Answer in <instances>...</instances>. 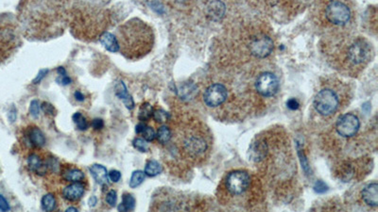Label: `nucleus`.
<instances>
[{
  "label": "nucleus",
  "instance_id": "1",
  "mask_svg": "<svg viewBox=\"0 0 378 212\" xmlns=\"http://www.w3.org/2000/svg\"><path fill=\"white\" fill-rule=\"evenodd\" d=\"M116 36L121 55L129 60L143 59L154 46V29L139 18H132L120 25Z\"/></svg>",
  "mask_w": 378,
  "mask_h": 212
},
{
  "label": "nucleus",
  "instance_id": "2",
  "mask_svg": "<svg viewBox=\"0 0 378 212\" xmlns=\"http://www.w3.org/2000/svg\"><path fill=\"white\" fill-rule=\"evenodd\" d=\"M206 136L198 130H188L180 138V147L190 159H200L208 150Z\"/></svg>",
  "mask_w": 378,
  "mask_h": 212
},
{
  "label": "nucleus",
  "instance_id": "3",
  "mask_svg": "<svg viewBox=\"0 0 378 212\" xmlns=\"http://www.w3.org/2000/svg\"><path fill=\"white\" fill-rule=\"evenodd\" d=\"M316 111L322 116L334 114L340 107L338 94L331 89H322L318 92L313 102Z\"/></svg>",
  "mask_w": 378,
  "mask_h": 212
},
{
  "label": "nucleus",
  "instance_id": "4",
  "mask_svg": "<svg viewBox=\"0 0 378 212\" xmlns=\"http://www.w3.org/2000/svg\"><path fill=\"white\" fill-rule=\"evenodd\" d=\"M327 21L333 25H346L351 18V10L342 0H332L326 7Z\"/></svg>",
  "mask_w": 378,
  "mask_h": 212
},
{
  "label": "nucleus",
  "instance_id": "5",
  "mask_svg": "<svg viewBox=\"0 0 378 212\" xmlns=\"http://www.w3.org/2000/svg\"><path fill=\"white\" fill-rule=\"evenodd\" d=\"M372 55V47L369 42L363 38H358L348 46L347 59L352 65H362L369 61Z\"/></svg>",
  "mask_w": 378,
  "mask_h": 212
},
{
  "label": "nucleus",
  "instance_id": "6",
  "mask_svg": "<svg viewBox=\"0 0 378 212\" xmlns=\"http://www.w3.org/2000/svg\"><path fill=\"white\" fill-rule=\"evenodd\" d=\"M28 169L36 175L44 177L50 172L55 173L59 170V163L55 158H46L43 160L39 155L32 153L28 158Z\"/></svg>",
  "mask_w": 378,
  "mask_h": 212
},
{
  "label": "nucleus",
  "instance_id": "7",
  "mask_svg": "<svg viewBox=\"0 0 378 212\" xmlns=\"http://www.w3.org/2000/svg\"><path fill=\"white\" fill-rule=\"evenodd\" d=\"M250 179L247 172L236 170L231 172L225 180V186L232 195H240L245 193L250 186Z\"/></svg>",
  "mask_w": 378,
  "mask_h": 212
},
{
  "label": "nucleus",
  "instance_id": "8",
  "mask_svg": "<svg viewBox=\"0 0 378 212\" xmlns=\"http://www.w3.org/2000/svg\"><path fill=\"white\" fill-rule=\"evenodd\" d=\"M360 127V119L352 113L344 114L338 120L336 129L338 133L344 138H350L356 135Z\"/></svg>",
  "mask_w": 378,
  "mask_h": 212
},
{
  "label": "nucleus",
  "instance_id": "9",
  "mask_svg": "<svg viewBox=\"0 0 378 212\" xmlns=\"http://www.w3.org/2000/svg\"><path fill=\"white\" fill-rule=\"evenodd\" d=\"M258 93L265 97L274 96L279 90V81L275 75L266 72L258 76L256 82Z\"/></svg>",
  "mask_w": 378,
  "mask_h": 212
},
{
  "label": "nucleus",
  "instance_id": "10",
  "mask_svg": "<svg viewBox=\"0 0 378 212\" xmlns=\"http://www.w3.org/2000/svg\"><path fill=\"white\" fill-rule=\"evenodd\" d=\"M228 93L225 86L220 83L211 85L206 89L204 94V100L207 106L216 108L224 104L227 99Z\"/></svg>",
  "mask_w": 378,
  "mask_h": 212
},
{
  "label": "nucleus",
  "instance_id": "11",
  "mask_svg": "<svg viewBox=\"0 0 378 212\" xmlns=\"http://www.w3.org/2000/svg\"><path fill=\"white\" fill-rule=\"evenodd\" d=\"M274 49V42L268 36H258L250 42V51L258 58H266Z\"/></svg>",
  "mask_w": 378,
  "mask_h": 212
},
{
  "label": "nucleus",
  "instance_id": "12",
  "mask_svg": "<svg viewBox=\"0 0 378 212\" xmlns=\"http://www.w3.org/2000/svg\"><path fill=\"white\" fill-rule=\"evenodd\" d=\"M84 193H86L84 185L80 182H74L62 190V195L66 200H68L69 202H78L82 198Z\"/></svg>",
  "mask_w": 378,
  "mask_h": 212
},
{
  "label": "nucleus",
  "instance_id": "13",
  "mask_svg": "<svg viewBox=\"0 0 378 212\" xmlns=\"http://www.w3.org/2000/svg\"><path fill=\"white\" fill-rule=\"evenodd\" d=\"M26 139L28 144L34 148H41L46 144V137L39 127H28L26 132Z\"/></svg>",
  "mask_w": 378,
  "mask_h": 212
},
{
  "label": "nucleus",
  "instance_id": "14",
  "mask_svg": "<svg viewBox=\"0 0 378 212\" xmlns=\"http://www.w3.org/2000/svg\"><path fill=\"white\" fill-rule=\"evenodd\" d=\"M114 90H116V96L120 99L121 101L124 103L125 107L128 109V110H132L134 108V101L132 97V95L130 94L128 92V89L126 87L125 83L123 81H118L116 87H114Z\"/></svg>",
  "mask_w": 378,
  "mask_h": 212
},
{
  "label": "nucleus",
  "instance_id": "15",
  "mask_svg": "<svg viewBox=\"0 0 378 212\" xmlns=\"http://www.w3.org/2000/svg\"><path fill=\"white\" fill-rule=\"evenodd\" d=\"M363 201L370 207H378V185L376 182L369 184L362 191Z\"/></svg>",
  "mask_w": 378,
  "mask_h": 212
},
{
  "label": "nucleus",
  "instance_id": "16",
  "mask_svg": "<svg viewBox=\"0 0 378 212\" xmlns=\"http://www.w3.org/2000/svg\"><path fill=\"white\" fill-rule=\"evenodd\" d=\"M89 171L91 176L93 177L94 181L100 185V186H106L108 185V173L107 169L100 165V164H93L92 166L89 167Z\"/></svg>",
  "mask_w": 378,
  "mask_h": 212
},
{
  "label": "nucleus",
  "instance_id": "17",
  "mask_svg": "<svg viewBox=\"0 0 378 212\" xmlns=\"http://www.w3.org/2000/svg\"><path fill=\"white\" fill-rule=\"evenodd\" d=\"M100 41L106 48V50L112 53H116L120 51V45L116 35L110 32H104L100 37Z\"/></svg>",
  "mask_w": 378,
  "mask_h": 212
},
{
  "label": "nucleus",
  "instance_id": "18",
  "mask_svg": "<svg viewBox=\"0 0 378 212\" xmlns=\"http://www.w3.org/2000/svg\"><path fill=\"white\" fill-rule=\"evenodd\" d=\"M266 153V145L264 143L258 142L256 144H252L249 149L250 160L254 161H260L265 158Z\"/></svg>",
  "mask_w": 378,
  "mask_h": 212
},
{
  "label": "nucleus",
  "instance_id": "19",
  "mask_svg": "<svg viewBox=\"0 0 378 212\" xmlns=\"http://www.w3.org/2000/svg\"><path fill=\"white\" fill-rule=\"evenodd\" d=\"M62 176L64 180H66V182H70V183L80 182L86 178L84 172L78 169V168H68L62 173Z\"/></svg>",
  "mask_w": 378,
  "mask_h": 212
},
{
  "label": "nucleus",
  "instance_id": "20",
  "mask_svg": "<svg viewBox=\"0 0 378 212\" xmlns=\"http://www.w3.org/2000/svg\"><path fill=\"white\" fill-rule=\"evenodd\" d=\"M136 134L143 136V139H145L148 143L154 142L156 139V132L152 127H148L145 124V122H140L136 127Z\"/></svg>",
  "mask_w": 378,
  "mask_h": 212
},
{
  "label": "nucleus",
  "instance_id": "21",
  "mask_svg": "<svg viewBox=\"0 0 378 212\" xmlns=\"http://www.w3.org/2000/svg\"><path fill=\"white\" fill-rule=\"evenodd\" d=\"M136 208V199L130 194H124L122 196V202L118 206L120 212H132Z\"/></svg>",
  "mask_w": 378,
  "mask_h": 212
},
{
  "label": "nucleus",
  "instance_id": "22",
  "mask_svg": "<svg viewBox=\"0 0 378 212\" xmlns=\"http://www.w3.org/2000/svg\"><path fill=\"white\" fill-rule=\"evenodd\" d=\"M162 172H163V167L158 161L150 160V161L146 162L144 173L146 174V176H148V177L154 178V177L160 175Z\"/></svg>",
  "mask_w": 378,
  "mask_h": 212
},
{
  "label": "nucleus",
  "instance_id": "23",
  "mask_svg": "<svg viewBox=\"0 0 378 212\" xmlns=\"http://www.w3.org/2000/svg\"><path fill=\"white\" fill-rule=\"evenodd\" d=\"M154 111V107L150 103H148V102L143 103L140 106V109H139V113H138L139 121L140 122H146V121H148L152 117Z\"/></svg>",
  "mask_w": 378,
  "mask_h": 212
},
{
  "label": "nucleus",
  "instance_id": "24",
  "mask_svg": "<svg viewBox=\"0 0 378 212\" xmlns=\"http://www.w3.org/2000/svg\"><path fill=\"white\" fill-rule=\"evenodd\" d=\"M172 133L170 128L166 126L159 127L156 133V139L161 144H166L172 140Z\"/></svg>",
  "mask_w": 378,
  "mask_h": 212
},
{
  "label": "nucleus",
  "instance_id": "25",
  "mask_svg": "<svg viewBox=\"0 0 378 212\" xmlns=\"http://www.w3.org/2000/svg\"><path fill=\"white\" fill-rule=\"evenodd\" d=\"M56 206H57V202H56V198L53 195H46L43 196L42 200H41V207H42V210L44 212H53L55 209H56Z\"/></svg>",
  "mask_w": 378,
  "mask_h": 212
},
{
  "label": "nucleus",
  "instance_id": "26",
  "mask_svg": "<svg viewBox=\"0 0 378 212\" xmlns=\"http://www.w3.org/2000/svg\"><path fill=\"white\" fill-rule=\"evenodd\" d=\"M146 177V174L143 171H141V170L134 171L132 174V177L130 179V187L132 188V189H136V188L140 186L144 182Z\"/></svg>",
  "mask_w": 378,
  "mask_h": 212
},
{
  "label": "nucleus",
  "instance_id": "27",
  "mask_svg": "<svg viewBox=\"0 0 378 212\" xmlns=\"http://www.w3.org/2000/svg\"><path fill=\"white\" fill-rule=\"evenodd\" d=\"M72 119H73V122L75 123L78 129L80 130V131H86V129L89 127L87 119L80 112L74 113L73 116H72Z\"/></svg>",
  "mask_w": 378,
  "mask_h": 212
},
{
  "label": "nucleus",
  "instance_id": "28",
  "mask_svg": "<svg viewBox=\"0 0 378 212\" xmlns=\"http://www.w3.org/2000/svg\"><path fill=\"white\" fill-rule=\"evenodd\" d=\"M152 117L154 119L155 122H157V123H166V122H168L170 120V115L166 110L159 109V110H156L154 111Z\"/></svg>",
  "mask_w": 378,
  "mask_h": 212
},
{
  "label": "nucleus",
  "instance_id": "29",
  "mask_svg": "<svg viewBox=\"0 0 378 212\" xmlns=\"http://www.w3.org/2000/svg\"><path fill=\"white\" fill-rule=\"evenodd\" d=\"M132 145L138 151L142 153H146L148 151V144L145 139L143 138H136L132 141Z\"/></svg>",
  "mask_w": 378,
  "mask_h": 212
},
{
  "label": "nucleus",
  "instance_id": "30",
  "mask_svg": "<svg viewBox=\"0 0 378 212\" xmlns=\"http://www.w3.org/2000/svg\"><path fill=\"white\" fill-rule=\"evenodd\" d=\"M40 109H41V105L39 104V101L38 100H32L30 103V115L34 118H38L39 114H40Z\"/></svg>",
  "mask_w": 378,
  "mask_h": 212
},
{
  "label": "nucleus",
  "instance_id": "31",
  "mask_svg": "<svg viewBox=\"0 0 378 212\" xmlns=\"http://www.w3.org/2000/svg\"><path fill=\"white\" fill-rule=\"evenodd\" d=\"M41 110H43L44 113L48 116H55L56 115V109L52 106V104L48 102H43L41 104Z\"/></svg>",
  "mask_w": 378,
  "mask_h": 212
},
{
  "label": "nucleus",
  "instance_id": "32",
  "mask_svg": "<svg viewBox=\"0 0 378 212\" xmlns=\"http://www.w3.org/2000/svg\"><path fill=\"white\" fill-rule=\"evenodd\" d=\"M106 203L108 204L111 208L116 207V200H118V195H116V192L114 190H111L107 195H106Z\"/></svg>",
  "mask_w": 378,
  "mask_h": 212
},
{
  "label": "nucleus",
  "instance_id": "33",
  "mask_svg": "<svg viewBox=\"0 0 378 212\" xmlns=\"http://www.w3.org/2000/svg\"><path fill=\"white\" fill-rule=\"evenodd\" d=\"M108 178H110V180L114 182V183H116L120 180L121 173L118 170H112L109 174H108Z\"/></svg>",
  "mask_w": 378,
  "mask_h": 212
},
{
  "label": "nucleus",
  "instance_id": "34",
  "mask_svg": "<svg viewBox=\"0 0 378 212\" xmlns=\"http://www.w3.org/2000/svg\"><path fill=\"white\" fill-rule=\"evenodd\" d=\"M10 210V207L8 201L6 200V198L3 195H0V211L9 212Z\"/></svg>",
  "mask_w": 378,
  "mask_h": 212
},
{
  "label": "nucleus",
  "instance_id": "35",
  "mask_svg": "<svg viewBox=\"0 0 378 212\" xmlns=\"http://www.w3.org/2000/svg\"><path fill=\"white\" fill-rule=\"evenodd\" d=\"M92 127L94 130H100L104 127V122L102 119L96 118L93 120L92 122Z\"/></svg>",
  "mask_w": 378,
  "mask_h": 212
},
{
  "label": "nucleus",
  "instance_id": "36",
  "mask_svg": "<svg viewBox=\"0 0 378 212\" xmlns=\"http://www.w3.org/2000/svg\"><path fill=\"white\" fill-rule=\"evenodd\" d=\"M48 73V69H43V70H41V71L38 73V75L35 77L34 80V84H38V83L43 79L44 77L46 76Z\"/></svg>",
  "mask_w": 378,
  "mask_h": 212
},
{
  "label": "nucleus",
  "instance_id": "37",
  "mask_svg": "<svg viewBox=\"0 0 378 212\" xmlns=\"http://www.w3.org/2000/svg\"><path fill=\"white\" fill-rule=\"evenodd\" d=\"M56 81H57V83H59L60 85H68L71 83L72 80H71V78L68 75H66V76H59Z\"/></svg>",
  "mask_w": 378,
  "mask_h": 212
},
{
  "label": "nucleus",
  "instance_id": "38",
  "mask_svg": "<svg viewBox=\"0 0 378 212\" xmlns=\"http://www.w3.org/2000/svg\"><path fill=\"white\" fill-rule=\"evenodd\" d=\"M326 185L322 182V181H318L316 183V186H315V190L316 192L318 193H324L326 191Z\"/></svg>",
  "mask_w": 378,
  "mask_h": 212
},
{
  "label": "nucleus",
  "instance_id": "39",
  "mask_svg": "<svg viewBox=\"0 0 378 212\" xmlns=\"http://www.w3.org/2000/svg\"><path fill=\"white\" fill-rule=\"evenodd\" d=\"M288 107L290 109H292V110H297L299 108V103H298V101L296 99L292 98V99H290V100H288Z\"/></svg>",
  "mask_w": 378,
  "mask_h": 212
},
{
  "label": "nucleus",
  "instance_id": "40",
  "mask_svg": "<svg viewBox=\"0 0 378 212\" xmlns=\"http://www.w3.org/2000/svg\"><path fill=\"white\" fill-rule=\"evenodd\" d=\"M74 96H75V98L77 99L78 101H84V95L80 93V92H78V91H77L75 93Z\"/></svg>",
  "mask_w": 378,
  "mask_h": 212
},
{
  "label": "nucleus",
  "instance_id": "41",
  "mask_svg": "<svg viewBox=\"0 0 378 212\" xmlns=\"http://www.w3.org/2000/svg\"><path fill=\"white\" fill-rule=\"evenodd\" d=\"M89 204L91 207H94V205L96 204V198L94 196H92L90 199H89Z\"/></svg>",
  "mask_w": 378,
  "mask_h": 212
},
{
  "label": "nucleus",
  "instance_id": "42",
  "mask_svg": "<svg viewBox=\"0 0 378 212\" xmlns=\"http://www.w3.org/2000/svg\"><path fill=\"white\" fill-rule=\"evenodd\" d=\"M68 212H78V210L75 208H69L68 209Z\"/></svg>",
  "mask_w": 378,
  "mask_h": 212
}]
</instances>
